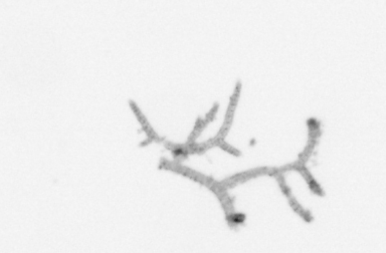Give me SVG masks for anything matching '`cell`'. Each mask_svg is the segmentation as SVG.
<instances>
[{"label":"cell","mask_w":386,"mask_h":253,"mask_svg":"<svg viewBox=\"0 0 386 253\" xmlns=\"http://www.w3.org/2000/svg\"><path fill=\"white\" fill-rule=\"evenodd\" d=\"M159 168L160 169H165V170H169V171H172V172H175L177 174H180L184 177H187L195 182H198L199 184L201 185H204L206 187H208L214 181L215 179L212 178V177H208L202 173H199L193 169H190L186 166H183L180 164V162H177V161H169L165 158H162L160 160V164H159Z\"/></svg>","instance_id":"1"},{"label":"cell","mask_w":386,"mask_h":253,"mask_svg":"<svg viewBox=\"0 0 386 253\" xmlns=\"http://www.w3.org/2000/svg\"><path fill=\"white\" fill-rule=\"evenodd\" d=\"M240 92H241V83L237 82V84L235 86V89H234V92H233V94L230 97V101H229L228 106H227V111L225 113L223 124L221 126L220 132L217 135L218 138L224 139L226 137V135L228 134L229 130H230V127H231L232 122H233L234 113H235V110H236V106H237V102H238V100H239Z\"/></svg>","instance_id":"2"},{"label":"cell","mask_w":386,"mask_h":253,"mask_svg":"<svg viewBox=\"0 0 386 253\" xmlns=\"http://www.w3.org/2000/svg\"><path fill=\"white\" fill-rule=\"evenodd\" d=\"M129 105L131 107V110L133 111L135 117L137 118V120L139 121V123L141 124L142 126V129L143 131L146 133L147 135V140L146 141H143L140 146H146L148 145L149 143H152V142H162L163 139L155 132V130L153 129V127L150 125L149 121L147 120V118L145 117V115L142 113V111L140 110V107L138 106V104L133 101V100H130L129 101Z\"/></svg>","instance_id":"3"},{"label":"cell","mask_w":386,"mask_h":253,"mask_svg":"<svg viewBox=\"0 0 386 253\" xmlns=\"http://www.w3.org/2000/svg\"><path fill=\"white\" fill-rule=\"evenodd\" d=\"M269 171H270V168H265V167L256 168V169L249 170V171H245L242 173H237L233 176H230V177H228L222 181H220V183H221L222 187H224L227 190L229 188L236 186L237 184L247 182L248 180H250L252 178H255V177H258V176L264 175V174H269Z\"/></svg>","instance_id":"4"},{"label":"cell","mask_w":386,"mask_h":253,"mask_svg":"<svg viewBox=\"0 0 386 253\" xmlns=\"http://www.w3.org/2000/svg\"><path fill=\"white\" fill-rule=\"evenodd\" d=\"M166 148L172 152V155L177 162H181L182 160L186 159L189 154L188 144H175L172 142H164Z\"/></svg>","instance_id":"5"},{"label":"cell","mask_w":386,"mask_h":253,"mask_svg":"<svg viewBox=\"0 0 386 253\" xmlns=\"http://www.w3.org/2000/svg\"><path fill=\"white\" fill-rule=\"evenodd\" d=\"M288 200H289V204L290 206L293 208V210L298 214L300 215L305 221L307 222H311L313 220V216L311 215V213L309 211H307L306 209H304L302 207V205L300 203L297 201V199L292 195L290 197H288Z\"/></svg>","instance_id":"6"},{"label":"cell","mask_w":386,"mask_h":253,"mask_svg":"<svg viewBox=\"0 0 386 253\" xmlns=\"http://www.w3.org/2000/svg\"><path fill=\"white\" fill-rule=\"evenodd\" d=\"M207 124L205 123L204 119H201V118H198L196 123H195V126L192 130V132L190 133L189 137H188V140H187V143H194L197 138L200 136V134L202 133V131L206 128Z\"/></svg>","instance_id":"7"},{"label":"cell","mask_w":386,"mask_h":253,"mask_svg":"<svg viewBox=\"0 0 386 253\" xmlns=\"http://www.w3.org/2000/svg\"><path fill=\"white\" fill-rule=\"evenodd\" d=\"M213 141V144H214V147H220L222 150H224L225 152L229 153L233 156H240L241 153L239 152L237 149H235L234 147H232L231 145H229L228 143L225 142L224 139H221V138H218L217 136L214 137L212 139Z\"/></svg>","instance_id":"8"},{"label":"cell","mask_w":386,"mask_h":253,"mask_svg":"<svg viewBox=\"0 0 386 253\" xmlns=\"http://www.w3.org/2000/svg\"><path fill=\"white\" fill-rule=\"evenodd\" d=\"M219 107H220V103L219 102H215V104H214V106L212 107V110L206 114V116L204 117V121H205V123L208 125L210 122H213L214 121V119H215V117H216V115H217V113H218V111H219Z\"/></svg>","instance_id":"9"}]
</instances>
